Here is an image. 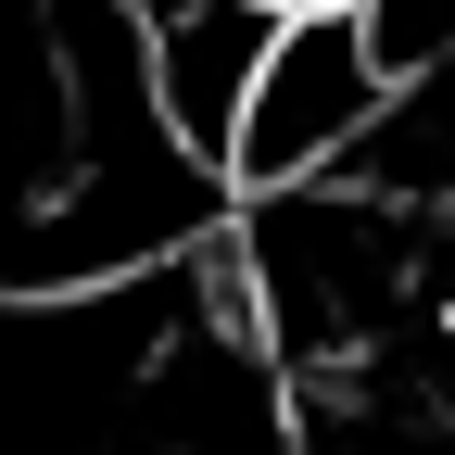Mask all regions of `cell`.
Returning <instances> with one entry per match:
<instances>
[{"label": "cell", "instance_id": "cell-3", "mask_svg": "<svg viewBox=\"0 0 455 455\" xmlns=\"http://www.w3.org/2000/svg\"><path fill=\"white\" fill-rule=\"evenodd\" d=\"M367 26H379V51H392V76H443L455 64V0H367Z\"/></svg>", "mask_w": 455, "mask_h": 455}, {"label": "cell", "instance_id": "cell-1", "mask_svg": "<svg viewBox=\"0 0 455 455\" xmlns=\"http://www.w3.org/2000/svg\"><path fill=\"white\" fill-rule=\"evenodd\" d=\"M392 114H405V76H392L379 26L367 13H291V38H278V64L253 89V127H241L228 190H241V203L329 190V178H355V164L379 152Z\"/></svg>", "mask_w": 455, "mask_h": 455}, {"label": "cell", "instance_id": "cell-2", "mask_svg": "<svg viewBox=\"0 0 455 455\" xmlns=\"http://www.w3.org/2000/svg\"><path fill=\"white\" fill-rule=\"evenodd\" d=\"M140 13H152V101H164V127H178V152L203 178H228L291 13L278 0H140Z\"/></svg>", "mask_w": 455, "mask_h": 455}, {"label": "cell", "instance_id": "cell-4", "mask_svg": "<svg viewBox=\"0 0 455 455\" xmlns=\"http://www.w3.org/2000/svg\"><path fill=\"white\" fill-rule=\"evenodd\" d=\"M430 316L455 329V215H430Z\"/></svg>", "mask_w": 455, "mask_h": 455}]
</instances>
